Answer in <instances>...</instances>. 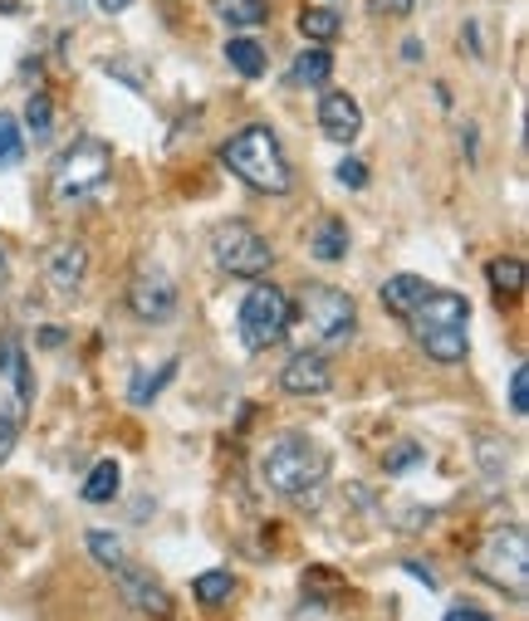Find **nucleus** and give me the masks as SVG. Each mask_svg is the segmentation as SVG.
<instances>
[{
    "mask_svg": "<svg viewBox=\"0 0 529 621\" xmlns=\"http://www.w3.org/2000/svg\"><path fill=\"white\" fill-rule=\"evenodd\" d=\"M408 323H412L417 347H422L432 363H441V367L466 363V353H471V304H466V294L432 289L408 314Z\"/></svg>",
    "mask_w": 529,
    "mask_h": 621,
    "instance_id": "1",
    "label": "nucleus"
},
{
    "mask_svg": "<svg viewBox=\"0 0 529 621\" xmlns=\"http://www.w3.org/2000/svg\"><path fill=\"white\" fill-rule=\"evenodd\" d=\"M221 167L265 196H285L290 181H294L285 147H280V138L270 128H261V122H255V128H241L236 138L221 142Z\"/></svg>",
    "mask_w": 529,
    "mask_h": 621,
    "instance_id": "2",
    "label": "nucleus"
},
{
    "mask_svg": "<svg viewBox=\"0 0 529 621\" xmlns=\"http://www.w3.org/2000/svg\"><path fill=\"white\" fill-rule=\"evenodd\" d=\"M108 181H114V147L98 138L69 142L55 157V171H49V191H55L59 206H89L108 191Z\"/></svg>",
    "mask_w": 529,
    "mask_h": 621,
    "instance_id": "3",
    "label": "nucleus"
},
{
    "mask_svg": "<svg viewBox=\"0 0 529 621\" xmlns=\"http://www.w3.org/2000/svg\"><path fill=\"white\" fill-rule=\"evenodd\" d=\"M329 475V455L319 451V445L310 436H280L265 445L261 455V480L270 484L275 494H285V500H300V494L319 490Z\"/></svg>",
    "mask_w": 529,
    "mask_h": 621,
    "instance_id": "4",
    "label": "nucleus"
},
{
    "mask_svg": "<svg viewBox=\"0 0 529 621\" xmlns=\"http://www.w3.org/2000/svg\"><path fill=\"white\" fill-rule=\"evenodd\" d=\"M300 318L304 328V347H314V353H329V347H343L359 333V308L343 289L334 284H304L300 289Z\"/></svg>",
    "mask_w": 529,
    "mask_h": 621,
    "instance_id": "5",
    "label": "nucleus"
},
{
    "mask_svg": "<svg viewBox=\"0 0 529 621\" xmlns=\"http://www.w3.org/2000/svg\"><path fill=\"white\" fill-rule=\"evenodd\" d=\"M476 573H481L490 588L510 592L515 602H525V588H529V539L520 524H506V529H490L476 549Z\"/></svg>",
    "mask_w": 529,
    "mask_h": 621,
    "instance_id": "6",
    "label": "nucleus"
},
{
    "mask_svg": "<svg viewBox=\"0 0 529 621\" xmlns=\"http://www.w3.org/2000/svg\"><path fill=\"white\" fill-rule=\"evenodd\" d=\"M294 308L285 299V289H275V284H251V294L241 299V314H236V328H241V343L251 347V353H265V347H275L280 338L290 333V318Z\"/></svg>",
    "mask_w": 529,
    "mask_h": 621,
    "instance_id": "7",
    "label": "nucleus"
},
{
    "mask_svg": "<svg viewBox=\"0 0 529 621\" xmlns=\"http://www.w3.org/2000/svg\"><path fill=\"white\" fill-rule=\"evenodd\" d=\"M212 259H216V269L221 275H231V279H261L265 269H270V245L261 240V230L255 226H245V220H226V226H216L212 235Z\"/></svg>",
    "mask_w": 529,
    "mask_h": 621,
    "instance_id": "8",
    "label": "nucleus"
},
{
    "mask_svg": "<svg viewBox=\"0 0 529 621\" xmlns=\"http://www.w3.org/2000/svg\"><path fill=\"white\" fill-rule=\"evenodd\" d=\"M177 304H182L177 279H172L163 265H143L138 275H133V284H128V308L143 323H172V318H177Z\"/></svg>",
    "mask_w": 529,
    "mask_h": 621,
    "instance_id": "9",
    "label": "nucleus"
},
{
    "mask_svg": "<svg viewBox=\"0 0 529 621\" xmlns=\"http://www.w3.org/2000/svg\"><path fill=\"white\" fill-rule=\"evenodd\" d=\"M114 578H118L123 602H128L133 612H143V617H153V621H167V617H172V598H167V588H163V582H157L153 573H143V568L123 563V568H114Z\"/></svg>",
    "mask_w": 529,
    "mask_h": 621,
    "instance_id": "10",
    "label": "nucleus"
},
{
    "mask_svg": "<svg viewBox=\"0 0 529 621\" xmlns=\"http://www.w3.org/2000/svg\"><path fill=\"white\" fill-rule=\"evenodd\" d=\"M329 387H334V372H329L324 353H314V347H300L285 363V372H280V392L290 396H324Z\"/></svg>",
    "mask_w": 529,
    "mask_h": 621,
    "instance_id": "11",
    "label": "nucleus"
},
{
    "mask_svg": "<svg viewBox=\"0 0 529 621\" xmlns=\"http://www.w3.org/2000/svg\"><path fill=\"white\" fill-rule=\"evenodd\" d=\"M84 275H89V250H84L79 240H59L55 250L45 255V279H49V289L55 294H79V284Z\"/></svg>",
    "mask_w": 529,
    "mask_h": 621,
    "instance_id": "12",
    "label": "nucleus"
},
{
    "mask_svg": "<svg viewBox=\"0 0 529 621\" xmlns=\"http://www.w3.org/2000/svg\"><path fill=\"white\" fill-rule=\"evenodd\" d=\"M319 128H324L329 142H343V147H349V142L363 132V108H359V98H349V93H324V98H319Z\"/></svg>",
    "mask_w": 529,
    "mask_h": 621,
    "instance_id": "13",
    "label": "nucleus"
},
{
    "mask_svg": "<svg viewBox=\"0 0 529 621\" xmlns=\"http://www.w3.org/2000/svg\"><path fill=\"white\" fill-rule=\"evenodd\" d=\"M432 294V284H427L422 275H392L388 284H383V308L388 314H398V318H408L417 304Z\"/></svg>",
    "mask_w": 529,
    "mask_h": 621,
    "instance_id": "14",
    "label": "nucleus"
},
{
    "mask_svg": "<svg viewBox=\"0 0 529 621\" xmlns=\"http://www.w3.org/2000/svg\"><path fill=\"white\" fill-rule=\"evenodd\" d=\"M329 73H334V59H329L324 45H314V49H304V55L290 65V83H294V89H324Z\"/></svg>",
    "mask_w": 529,
    "mask_h": 621,
    "instance_id": "15",
    "label": "nucleus"
},
{
    "mask_svg": "<svg viewBox=\"0 0 529 621\" xmlns=\"http://www.w3.org/2000/svg\"><path fill=\"white\" fill-rule=\"evenodd\" d=\"M0 372H6L10 377V387H16V402L20 406H30V372H25V353H20V338L16 333H6V338H0Z\"/></svg>",
    "mask_w": 529,
    "mask_h": 621,
    "instance_id": "16",
    "label": "nucleus"
},
{
    "mask_svg": "<svg viewBox=\"0 0 529 621\" xmlns=\"http://www.w3.org/2000/svg\"><path fill=\"white\" fill-rule=\"evenodd\" d=\"M226 65L236 69L241 79H261V73H265V45L236 34V40H226Z\"/></svg>",
    "mask_w": 529,
    "mask_h": 621,
    "instance_id": "17",
    "label": "nucleus"
},
{
    "mask_svg": "<svg viewBox=\"0 0 529 621\" xmlns=\"http://www.w3.org/2000/svg\"><path fill=\"white\" fill-rule=\"evenodd\" d=\"M310 255L324 259V265L343 259V255H349V226H343V220H324V226L310 235Z\"/></svg>",
    "mask_w": 529,
    "mask_h": 621,
    "instance_id": "18",
    "label": "nucleus"
},
{
    "mask_svg": "<svg viewBox=\"0 0 529 621\" xmlns=\"http://www.w3.org/2000/svg\"><path fill=\"white\" fill-rule=\"evenodd\" d=\"M476 455H481V475L490 490H500V484L510 480V451H506V441H496V436H481L476 441Z\"/></svg>",
    "mask_w": 529,
    "mask_h": 621,
    "instance_id": "19",
    "label": "nucleus"
},
{
    "mask_svg": "<svg viewBox=\"0 0 529 621\" xmlns=\"http://www.w3.org/2000/svg\"><path fill=\"white\" fill-rule=\"evenodd\" d=\"M118 490H123V470H118V461H98V465L89 470V480H84V500H89V504H108Z\"/></svg>",
    "mask_w": 529,
    "mask_h": 621,
    "instance_id": "20",
    "label": "nucleus"
},
{
    "mask_svg": "<svg viewBox=\"0 0 529 621\" xmlns=\"http://www.w3.org/2000/svg\"><path fill=\"white\" fill-rule=\"evenodd\" d=\"M486 279H490V289L500 294V299H520V289H525V265L520 259H490V269H486Z\"/></svg>",
    "mask_w": 529,
    "mask_h": 621,
    "instance_id": "21",
    "label": "nucleus"
},
{
    "mask_svg": "<svg viewBox=\"0 0 529 621\" xmlns=\"http://www.w3.org/2000/svg\"><path fill=\"white\" fill-rule=\"evenodd\" d=\"M216 16L231 24V30H251V24H261L270 10L265 0H216Z\"/></svg>",
    "mask_w": 529,
    "mask_h": 621,
    "instance_id": "22",
    "label": "nucleus"
},
{
    "mask_svg": "<svg viewBox=\"0 0 529 621\" xmlns=\"http://www.w3.org/2000/svg\"><path fill=\"white\" fill-rule=\"evenodd\" d=\"M192 592H196V602L221 607V602H231V592H236V578L231 573H202L192 582Z\"/></svg>",
    "mask_w": 529,
    "mask_h": 621,
    "instance_id": "23",
    "label": "nucleus"
},
{
    "mask_svg": "<svg viewBox=\"0 0 529 621\" xmlns=\"http://www.w3.org/2000/svg\"><path fill=\"white\" fill-rule=\"evenodd\" d=\"M25 128L35 132V142L49 138V128H55V98H49V93H30V103H25Z\"/></svg>",
    "mask_w": 529,
    "mask_h": 621,
    "instance_id": "24",
    "label": "nucleus"
},
{
    "mask_svg": "<svg viewBox=\"0 0 529 621\" xmlns=\"http://www.w3.org/2000/svg\"><path fill=\"white\" fill-rule=\"evenodd\" d=\"M300 30H304V40L324 45V40H334V34H339V16L329 6H314V10H304V16H300Z\"/></svg>",
    "mask_w": 529,
    "mask_h": 621,
    "instance_id": "25",
    "label": "nucleus"
},
{
    "mask_svg": "<svg viewBox=\"0 0 529 621\" xmlns=\"http://www.w3.org/2000/svg\"><path fill=\"white\" fill-rule=\"evenodd\" d=\"M84 543H89V553H94L104 568H123V563H128V553H123V539H118V533H108V529H94Z\"/></svg>",
    "mask_w": 529,
    "mask_h": 621,
    "instance_id": "26",
    "label": "nucleus"
},
{
    "mask_svg": "<svg viewBox=\"0 0 529 621\" xmlns=\"http://www.w3.org/2000/svg\"><path fill=\"white\" fill-rule=\"evenodd\" d=\"M20 157H25V138H20V122L10 118V114H0V171L20 167Z\"/></svg>",
    "mask_w": 529,
    "mask_h": 621,
    "instance_id": "27",
    "label": "nucleus"
},
{
    "mask_svg": "<svg viewBox=\"0 0 529 621\" xmlns=\"http://www.w3.org/2000/svg\"><path fill=\"white\" fill-rule=\"evenodd\" d=\"M20 412L25 406H10L6 396H0V465L10 461V451H16V441H20Z\"/></svg>",
    "mask_w": 529,
    "mask_h": 621,
    "instance_id": "28",
    "label": "nucleus"
},
{
    "mask_svg": "<svg viewBox=\"0 0 529 621\" xmlns=\"http://www.w3.org/2000/svg\"><path fill=\"white\" fill-rule=\"evenodd\" d=\"M422 461H427L422 445H417V441H402V445H392V451L383 455V470H388V475H408V470H417Z\"/></svg>",
    "mask_w": 529,
    "mask_h": 621,
    "instance_id": "29",
    "label": "nucleus"
},
{
    "mask_svg": "<svg viewBox=\"0 0 529 621\" xmlns=\"http://www.w3.org/2000/svg\"><path fill=\"white\" fill-rule=\"evenodd\" d=\"M172 377H177V363H163V367L153 372V377H138V382H133V402H138V406H147V402H153V396H157V387H167Z\"/></svg>",
    "mask_w": 529,
    "mask_h": 621,
    "instance_id": "30",
    "label": "nucleus"
},
{
    "mask_svg": "<svg viewBox=\"0 0 529 621\" xmlns=\"http://www.w3.org/2000/svg\"><path fill=\"white\" fill-rule=\"evenodd\" d=\"M510 406H515V416L529 412V372H525V363L510 372Z\"/></svg>",
    "mask_w": 529,
    "mask_h": 621,
    "instance_id": "31",
    "label": "nucleus"
},
{
    "mask_svg": "<svg viewBox=\"0 0 529 621\" xmlns=\"http://www.w3.org/2000/svg\"><path fill=\"white\" fill-rule=\"evenodd\" d=\"M368 10H373L378 20H402V16H412L417 10V0H373Z\"/></svg>",
    "mask_w": 529,
    "mask_h": 621,
    "instance_id": "32",
    "label": "nucleus"
},
{
    "mask_svg": "<svg viewBox=\"0 0 529 621\" xmlns=\"http://www.w3.org/2000/svg\"><path fill=\"white\" fill-rule=\"evenodd\" d=\"M441 621H496V617H490L486 607H471V602H461V607H451V612L441 617Z\"/></svg>",
    "mask_w": 529,
    "mask_h": 621,
    "instance_id": "33",
    "label": "nucleus"
},
{
    "mask_svg": "<svg viewBox=\"0 0 529 621\" xmlns=\"http://www.w3.org/2000/svg\"><path fill=\"white\" fill-rule=\"evenodd\" d=\"M339 181H343V186H363V181H368L363 161H353V157H349V161H339Z\"/></svg>",
    "mask_w": 529,
    "mask_h": 621,
    "instance_id": "34",
    "label": "nucleus"
},
{
    "mask_svg": "<svg viewBox=\"0 0 529 621\" xmlns=\"http://www.w3.org/2000/svg\"><path fill=\"white\" fill-rule=\"evenodd\" d=\"M128 6H133V0H98V10H104V16H123Z\"/></svg>",
    "mask_w": 529,
    "mask_h": 621,
    "instance_id": "35",
    "label": "nucleus"
},
{
    "mask_svg": "<svg viewBox=\"0 0 529 621\" xmlns=\"http://www.w3.org/2000/svg\"><path fill=\"white\" fill-rule=\"evenodd\" d=\"M6 269H10V265H6V250H0V289H6Z\"/></svg>",
    "mask_w": 529,
    "mask_h": 621,
    "instance_id": "36",
    "label": "nucleus"
}]
</instances>
